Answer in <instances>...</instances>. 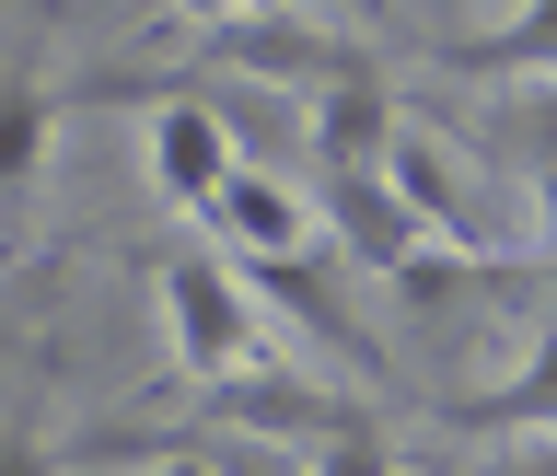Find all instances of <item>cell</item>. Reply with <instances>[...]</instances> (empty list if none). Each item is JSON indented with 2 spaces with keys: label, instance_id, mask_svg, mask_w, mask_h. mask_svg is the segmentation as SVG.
Instances as JSON below:
<instances>
[{
  "label": "cell",
  "instance_id": "obj_2",
  "mask_svg": "<svg viewBox=\"0 0 557 476\" xmlns=\"http://www.w3.org/2000/svg\"><path fill=\"white\" fill-rule=\"evenodd\" d=\"M372 59V35H337L313 12H278V0H244V12H209L198 24V70H233V82H278V94H313L337 70Z\"/></svg>",
  "mask_w": 557,
  "mask_h": 476
},
{
  "label": "cell",
  "instance_id": "obj_6",
  "mask_svg": "<svg viewBox=\"0 0 557 476\" xmlns=\"http://www.w3.org/2000/svg\"><path fill=\"white\" fill-rule=\"evenodd\" d=\"M244 291H256V303H278V314H290V326H302L313 349H337L348 373H372V326L348 314L337 268H325L313 244H278V256H244Z\"/></svg>",
  "mask_w": 557,
  "mask_h": 476
},
{
  "label": "cell",
  "instance_id": "obj_17",
  "mask_svg": "<svg viewBox=\"0 0 557 476\" xmlns=\"http://www.w3.org/2000/svg\"><path fill=\"white\" fill-rule=\"evenodd\" d=\"M0 268H12V233H0Z\"/></svg>",
  "mask_w": 557,
  "mask_h": 476
},
{
  "label": "cell",
  "instance_id": "obj_4",
  "mask_svg": "<svg viewBox=\"0 0 557 476\" xmlns=\"http://www.w3.org/2000/svg\"><path fill=\"white\" fill-rule=\"evenodd\" d=\"M383 174H395V198L430 221L442 244H499V209H487V174L453 151V139H430L418 117H395V139H383Z\"/></svg>",
  "mask_w": 557,
  "mask_h": 476
},
{
  "label": "cell",
  "instance_id": "obj_14",
  "mask_svg": "<svg viewBox=\"0 0 557 476\" xmlns=\"http://www.w3.org/2000/svg\"><path fill=\"white\" fill-rule=\"evenodd\" d=\"M534 256H557V163H534Z\"/></svg>",
  "mask_w": 557,
  "mask_h": 476
},
{
  "label": "cell",
  "instance_id": "obj_13",
  "mask_svg": "<svg viewBox=\"0 0 557 476\" xmlns=\"http://www.w3.org/2000/svg\"><path fill=\"white\" fill-rule=\"evenodd\" d=\"M487 151H511L522 174H534V163H557V70H522V94L487 117Z\"/></svg>",
  "mask_w": 557,
  "mask_h": 476
},
{
  "label": "cell",
  "instance_id": "obj_3",
  "mask_svg": "<svg viewBox=\"0 0 557 476\" xmlns=\"http://www.w3.org/2000/svg\"><path fill=\"white\" fill-rule=\"evenodd\" d=\"M163 326H174L186 383L256 361V291H244V268H221V256H163Z\"/></svg>",
  "mask_w": 557,
  "mask_h": 476
},
{
  "label": "cell",
  "instance_id": "obj_1",
  "mask_svg": "<svg viewBox=\"0 0 557 476\" xmlns=\"http://www.w3.org/2000/svg\"><path fill=\"white\" fill-rule=\"evenodd\" d=\"M198 442H268V453H313V465H383V418L337 383L290 373V361H233L209 373V430Z\"/></svg>",
  "mask_w": 557,
  "mask_h": 476
},
{
  "label": "cell",
  "instance_id": "obj_11",
  "mask_svg": "<svg viewBox=\"0 0 557 476\" xmlns=\"http://www.w3.org/2000/svg\"><path fill=\"white\" fill-rule=\"evenodd\" d=\"M47 139H59V94H47L35 70H0V221L35 198V174H47Z\"/></svg>",
  "mask_w": 557,
  "mask_h": 476
},
{
  "label": "cell",
  "instance_id": "obj_15",
  "mask_svg": "<svg viewBox=\"0 0 557 476\" xmlns=\"http://www.w3.org/2000/svg\"><path fill=\"white\" fill-rule=\"evenodd\" d=\"M174 12H186V24H209V12H244V0H174Z\"/></svg>",
  "mask_w": 557,
  "mask_h": 476
},
{
  "label": "cell",
  "instance_id": "obj_12",
  "mask_svg": "<svg viewBox=\"0 0 557 476\" xmlns=\"http://www.w3.org/2000/svg\"><path fill=\"white\" fill-rule=\"evenodd\" d=\"M442 70H465V82H522V70H557V0H522L499 35H453Z\"/></svg>",
  "mask_w": 557,
  "mask_h": 476
},
{
  "label": "cell",
  "instance_id": "obj_16",
  "mask_svg": "<svg viewBox=\"0 0 557 476\" xmlns=\"http://www.w3.org/2000/svg\"><path fill=\"white\" fill-rule=\"evenodd\" d=\"M325 12H348V24H372V12H383V0H325Z\"/></svg>",
  "mask_w": 557,
  "mask_h": 476
},
{
  "label": "cell",
  "instance_id": "obj_8",
  "mask_svg": "<svg viewBox=\"0 0 557 476\" xmlns=\"http://www.w3.org/2000/svg\"><path fill=\"white\" fill-rule=\"evenodd\" d=\"M395 70L360 59L337 82H313V163H383V139H395Z\"/></svg>",
  "mask_w": 557,
  "mask_h": 476
},
{
  "label": "cell",
  "instance_id": "obj_7",
  "mask_svg": "<svg viewBox=\"0 0 557 476\" xmlns=\"http://www.w3.org/2000/svg\"><path fill=\"white\" fill-rule=\"evenodd\" d=\"M221 174H233V117L198 105V94H163V117H151V186L174 209H209Z\"/></svg>",
  "mask_w": 557,
  "mask_h": 476
},
{
  "label": "cell",
  "instance_id": "obj_9",
  "mask_svg": "<svg viewBox=\"0 0 557 476\" xmlns=\"http://www.w3.org/2000/svg\"><path fill=\"white\" fill-rule=\"evenodd\" d=\"M198 221L233 244V256H278V244H313V198H302V186H278V174H256V163H233V174H221Z\"/></svg>",
  "mask_w": 557,
  "mask_h": 476
},
{
  "label": "cell",
  "instance_id": "obj_5",
  "mask_svg": "<svg viewBox=\"0 0 557 476\" xmlns=\"http://www.w3.org/2000/svg\"><path fill=\"white\" fill-rule=\"evenodd\" d=\"M313 221L337 233V256H348V268H372V279L395 268L418 233H430V221L395 198V174H383V163H313Z\"/></svg>",
  "mask_w": 557,
  "mask_h": 476
},
{
  "label": "cell",
  "instance_id": "obj_10",
  "mask_svg": "<svg viewBox=\"0 0 557 476\" xmlns=\"http://www.w3.org/2000/svg\"><path fill=\"white\" fill-rule=\"evenodd\" d=\"M453 430H487V442H557V338H534V361H522L511 383L465 395Z\"/></svg>",
  "mask_w": 557,
  "mask_h": 476
}]
</instances>
